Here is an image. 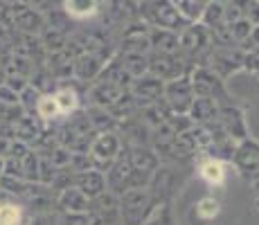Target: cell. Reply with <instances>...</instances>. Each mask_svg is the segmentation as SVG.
<instances>
[{"instance_id": "1", "label": "cell", "mask_w": 259, "mask_h": 225, "mask_svg": "<svg viewBox=\"0 0 259 225\" xmlns=\"http://www.w3.org/2000/svg\"><path fill=\"white\" fill-rule=\"evenodd\" d=\"M0 225H18V212L14 207L0 209Z\"/></svg>"}, {"instance_id": "2", "label": "cell", "mask_w": 259, "mask_h": 225, "mask_svg": "<svg viewBox=\"0 0 259 225\" xmlns=\"http://www.w3.org/2000/svg\"><path fill=\"white\" fill-rule=\"evenodd\" d=\"M203 173H205L210 180H221V167H219V164H214V162L205 164V167H203Z\"/></svg>"}]
</instances>
